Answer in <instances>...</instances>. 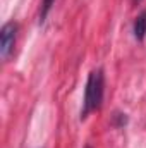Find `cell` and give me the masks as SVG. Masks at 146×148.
<instances>
[{
    "instance_id": "obj_4",
    "label": "cell",
    "mask_w": 146,
    "mask_h": 148,
    "mask_svg": "<svg viewBox=\"0 0 146 148\" xmlns=\"http://www.w3.org/2000/svg\"><path fill=\"white\" fill-rule=\"evenodd\" d=\"M53 2H55V0H43V2H41V14H40V21H41V23H43L45 17L48 16V12H50Z\"/></svg>"
},
{
    "instance_id": "obj_3",
    "label": "cell",
    "mask_w": 146,
    "mask_h": 148,
    "mask_svg": "<svg viewBox=\"0 0 146 148\" xmlns=\"http://www.w3.org/2000/svg\"><path fill=\"white\" fill-rule=\"evenodd\" d=\"M145 36H146V10H143L134 21V38L138 41H143Z\"/></svg>"
},
{
    "instance_id": "obj_1",
    "label": "cell",
    "mask_w": 146,
    "mask_h": 148,
    "mask_svg": "<svg viewBox=\"0 0 146 148\" xmlns=\"http://www.w3.org/2000/svg\"><path fill=\"white\" fill-rule=\"evenodd\" d=\"M103 100V71L95 69L88 76L86 90H84V107L81 112V119H84L88 114L98 110Z\"/></svg>"
},
{
    "instance_id": "obj_2",
    "label": "cell",
    "mask_w": 146,
    "mask_h": 148,
    "mask_svg": "<svg viewBox=\"0 0 146 148\" xmlns=\"http://www.w3.org/2000/svg\"><path fill=\"white\" fill-rule=\"evenodd\" d=\"M16 36H17V24L14 21L5 23L0 31V57H2V60H7L10 57V53L14 52Z\"/></svg>"
}]
</instances>
